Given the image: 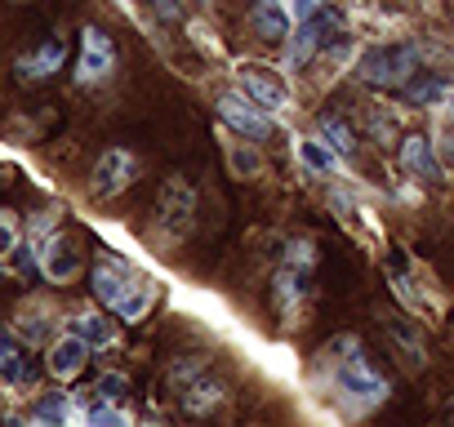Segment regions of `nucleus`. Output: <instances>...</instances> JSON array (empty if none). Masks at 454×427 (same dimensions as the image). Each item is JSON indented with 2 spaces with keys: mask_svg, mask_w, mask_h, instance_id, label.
I'll return each mask as SVG.
<instances>
[{
  "mask_svg": "<svg viewBox=\"0 0 454 427\" xmlns=\"http://www.w3.org/2000/svg\"><path fill=\"white\" fill-rule=\"evenodd\" d=\"M325 365H330L334 392H339L356 414L379 409V405L387 400V392H392V383L370 365V356L361 352V338H352V334H343V338H334V343L325 347Z\"/></svg>",
  "mask_w": 454,
  "mask_h": 427,
  "instance_id": "1",
  "label": "nucleus"
},
{
  "mask_svg": "<svg viewBox=\"0 0 454 427\" xmlns=\"http://www.w3.org/2000/svg\"><path fill=\"white\" fill-rule=\"evenodd\" d=\"M90 285H94L98 303L112 307L121 321H143L147 307H152V299H156V285H152V281H134V276H129L125 268H116V263H98V268L90 272Z\"/></svg>",
  "mask_w": 454,
  "mask_h": 427,
  "instance_id": "2",
  "label": "nucleus"
},
{
  "mask_svg": "<svg viewBox=\"0 0 454 427\" xmlns=\"http://www.w3.org/2000/svg\"><path fill=\"white\" fill-rule=\"evenodd\" d=\"M419 76V50L414 45H370L356 63V81L374 89H405Z\"/></svg>",
  "mask_w": 454,
  "mask_h": 427,
  "instance_id": "3",
  "label": "nucleus"
},
{
  "mask_svg": "<svg viewBox=\"0 0 454 427\" xmlns=\"http://www.w3.org/2000/svg\"><path fill=\"white\" fill-rule=\"evenodd\" d=\"M196 223V187L183 174H169L156 200V228L165 241H183Z\"/></svg>",
  "mask_w": 454,
  "mask_h": 427,
  "instance_id": "4",
  "label": "nucleus"
},
{
  "mask_svg": "<svg viewBox=\"0 0 454 427\" xmlns=\"http://www.w3.org/2000/svg\"><path fill=\"white\" fill-rule=\"evenodd\" d=\"M116 72V45L103 27H85L81 32V63H76V81L81 85H103Z\"/></svg>",
  "mask_w": 454,
  "mask_h": 427,
  "instance_id": "5",
  "label": "nucleus"
},
{
  "mask_svg": "<svg viewBox=\"0 0 454 427\" xmlns=\"http://www.w3.org/2000/svg\"><path fill=\"white\" fill-rule=\"evenodd\" d=\"M218 116H223V125H227V129H237V134H241V138H250V143L272 138V116H268V112H259L241 89L218 98Z\"/></svg>",
  "mask_w": 454,
  "mask_h": 427,
  "instance_id": "6",
  "label": "nucleus"
},
{
  "mask_svg": "<svg viewBox=\"0 0 454 427\" xmlns=\"http://www.w3.org/2000/svg\"><path fill=\"white\" fill-rule=\"evenodd\" d=\"M134 178H138V156L125 151V147H112V151L98 156V165L90 174V187H94V196H121Z\"/></svg>",
  "mask_w": 454,
  "mask_h": 427,
  "instance_id": "7",
  "label": "nucleus"
},
{
  "mask_svg": "<svg viewBox=\"0 0 454 427\" xmlns=\"http://www.w3.org/2000/svg\"><path fill=\"white\" fill-rule=\"evenodd\" d=\"M241 94L259 107V112H286L290 107V89H286V81L277 76V72H268V67H246L241 72Z\"/></svg>",
  "mask_w": 454,
  "mask_h": 427,
  "instance_id": "8",
  "label": "nucleus"
},
{
  "mask_svg": "<svg viewBox=\"0 0 454 427\" xmlns=\"http://www.w3.org/2000/svg\"><path fill=\"white\" fill-rule=\"evenodd\" d=\"M32 250H36V263H41V276L63 285L81 272V254L63 241V237H32Z\"/></svg>",
  "mask_w": 454,
  "mask_h": 427,
  "instance_id": "9",
  "label": "nucleus"
},
{
  "mask_svg": "<svg viewBox=\"0 0 454 427\" xmlns=\"http://www.w3.org/2000/svg\"><path fill=\"white\" fill-rule=\"evenodd\" d=\"M308 294H312V272H299V268L281 263V272H277V281H272V303H277V312H281L286 321H294V316L303 312Z\"/></svg>",
  "mask_w": 454,
  "mask_h": 427,
  "instance_id": "10",
  "label": "nucleus"
},
{
  "mask_svg": "<svg viewBox=\"0 0 454 427\" xmlns=\"http://www.w3.org/2000/svg\"><path fill=\"white\" fill-rule=\"evenodd\" d=\"M63 63H67V45H63L59 36H50V41H41L32 54H23V58L14 63V72H19V81H50L54 72H63Z\"/></svg>",
  "mask_w": 454,
  "mask_h": 427,
  "instance_id": "11",
  "label": "nucleus"
},
{
  "mask_svg": "<svg viewBox=\"0 0 454 427\" xmlns=\"http://www.w3.org/2000/svg\"><path fill=\"white\" fill-rule=\"evenodd\" d=\"M401 169L410 178H423V182H441V160L432 151V143L423 134H405L401 138Z\"/></svg>",
  "mask_w": 454,
  "mask_h": 427,
  "instance_id": "12",
  "label": "nucleus"
},
{
  "mask_svg": "<svg viewBox=\"0 0 454 427\" xmlns=\"http://www.w3.org/2000/svg\"><path fill=\"white\" fill-rule=\"evenodd\" d=\"M85 365H90V347L81 343V338H72V334H63V338H54L50 343V356H45V369L54 374V378H76V374H85Z\"/></svg>",
  "mask_w": 454,
  "mask_h": 427,
  "instance_id": "13",
  "label": "nucleus"
},
{
  "mask_svg": "<svg viewBox=\"0 0 454 427\" xmlns=\"http://www.w3.org/2000/svg\"><path fill=\"white\" fill-rule=\"evenodd\" d=\"M325 41H330V36L321 32L317 19H312V23H299V27L286 36V67H290V72H303V67L317 58V50H321Z\"/></svg>",
  "mask_w": 454,
  "mask_h": 427,
  "instance_id": "14",
  "label": "nucleus"
},
{
  "mask_svg": "<svg viewBox=\"0 0 454 427\" xmlns=\"http://www.w3.org/2000/svg\"><path fill=\"white\" fill-rule=\"evenodd\" d=\"M223 396H227V383L223 378H214V374H200L192 387H183V409L192 414V418H205L209 409H218L223 405Z\"/></svg>",
  "mask_w": 454,
  "mask_h": 427,
  "instance_id": "15",
  "label": "nucleus"
},
{
  "mask_svg": "<svg viewBox=\"0 0 454 427\" xmlns=\"http://www.w3.org/2000/svg\"><path fill=\"white\" fill-rule=\"evenodd\" d=\"M67 334L81 338L90 352H103V347L116 343V325H112L107 316H98V312H81V316H72V321H67Z\"/></svg>",
  "mask_w": 454,
  "mask_h": 427,
  "instance_id": "16",
  "label": "nucleus"
},
{
  "mask_svg": "<svg viewBox=\"0 0 454 427\" xmlns=\"http://www.w3.org/2000/svg\"><path fill=\"white\" fill-rule=\"evenodd\" d=\"M250 23H254V32H259L263 41H286V36L294 32V23H290V14H286L281 0H259V5L250 10Z\"/></svg>",
  "mask_w": 454,
  "mask_h": 427,
  "instance_id": "17",
  "label": "nucleus"
},
{
  "mask_svg": "<svg viewBox=\"0 0 454 427\" xmlns=\"http://www.w3.org/2000/svg\"><path fill=\"white\" fill-rule=\"evenodd\" d=\"M317 143L330 147L334 156H352V151H356V134H352V125H348L343 116H334V112H325V116L317 120Z\"/></svg>",
  "mask_w": 454,
  "mask_h": 427,
  "instance_id": "18",
  "label": "nucleus"
},
{
  "mask_svg": "<svg viewBox=\"0 0 454 427\" xmlns=\"http://www.w3.org/2000/svg\"><path fill=\"white\" fill-rule=\"evenodd\" d=\"M450 81L441 76V72H427V76H414L410 85H405V103L410 107H436V103H445L450 98Z\"/></svg>",
  "mask_w": 454,
  "mask_h": 427,
  "instance_id": "19",
  "label": "nucleus"
},
{
  "mask_svg": "<svg viewBox=\"0 0 454 427\" xmlns=\"http://www.w3.org/2000/svg\"><path fill=\"white\" fill-rule=\"evenodd\" d=\"M387 281H392V294L405 303V312H410V316H423V312H427V303L419 299V290H414V281H410V268L401 272V254H392V259H387Z\"/></svg>",
  "mask_w": 454,
  "mask_h": 427,
  "instance_id": "20",
  "label": "nucleus"
},
{
  "mask_svg": "<svg viewBox=\"0 0 454 427\" xmlns=\"http://www.w3.org/2000/svg\"><path fill=\"white\" fill-rule=\"evenodd\" d=\"M294 156H299V160H303L312 174H321V178L339 169V156H334L330 147H321L317 138H299V143H294Z\"/></svg>",
  "mask_w": 454,
  "mask_h": 427,
  "instance_id": "21",
  "label": "nucleus"
},
{
  "mask_svg": "<svg viewBox=\"0 0 454 427\" xmlns=\"http://www.w3.org/2000/svg\"><path fill=\"white\" fill-rule=\"evenodd\" d=\"M383 325H387L392 343H396L401 352H410V361H414V365H423V361H427V347H423V338H419V330H414L410 321H401V316H387Z\"/></svg>",
  "mask_w": 454,
  "mask_h": 427,
  "instance_id": "22",
  "label": "nucleus"
},
{
  "mask_svg": "<svg viewBox=\"0 0 454 427\" xmlns=\"http://www.w3.org/2000/svg\"><path fill=\"white\" fill-rule=\"evenodd\" d=\"M200 374H209V356H200V352H192V356H178V361H169V387L174 392H183V387H192Z\"/></svg>",
  "mask_w": 454,
  "mask_h": 427,
  "instance_id": "23",
  "label": "nucleus"
},
{
  "mask_svg": "<svg viewBox=\"0 0 454 427\" xmlns=\"http://www.w3.org/2000/svg\"><path fill=\"white\" fill-rule=\"evenodd\" d=\"M67 414H72V400L63 392H50L36 405V427H67Z\"/></svg>",
  "mask_w": 454,
  "mask_h": 427,
  "instance_id": "24",
  "label": "nucleus"
},
{
  "mask_svg": "<svg viewBox=\"0 0 454 427\" xmlns=\"http://www.w3.org/2000/svg\"><path fill=\"white\" fill-rule=\"evenodd\" d=\"M223 151H227V165H232L241 178H254L263 169V156L250 151V147H241V143H223Z\"/></svg>",
  "mask_w": 454,
  "mask_h": 427,
  "instance_id": "25",
  "label": "nucleus"
},
{
  "mask_svg": "<svg viewBox=\"0 0 454 427\" xmlns=\"http://www.w3.org/2000/svg\"><path fill=\"white\" fill-rule=\"evenodd\" d=\"M125 392H129V378H125L121 369H107V374H103V378L94 383V396H98L103 405H116V400H121Z\"/></svg>",
  "mask_w": 454,
  "mask_h": 427,
  "instance_id": "26",
  "label": "nucleus"
},
{
  "mask_svg": "<svg viewBox=\"0 0 454 427\" xmlns=\"http://www.w3.org/2000/svg\"><path fill=\"white\" fill-rule=\"evenodd\" d=\"M85 427H129V418L121 414V405H90L85 409Z\"/></svg>",
  "mask_w": 454,
  "mask_h": 427,
  "instance_id": "27",
  "label": "nucleus"
},
{
  "mask_svg": "<svg viewBox=\"0 0 454 427\" xmlns=\"http://www.w3.org/2000/svg\"><path fill=\"white\" fill-rule=\"evenodd\" d=\"M286 263L299 268V272H312V268H317V245H312V241H290V245H286Z\"/></svg>",
  "mask_w": 454,
  "mask_h": 427,
  "instance_id": "28",
  "label": "nucleus"
},
{
  "mask_svg": "<svg viewBox=\"0 0 454 427\" xmlns=\"http://www.w3.org/2000/svg\"><path fill=\"white\" fill-rule=\"evenodd\" d=\"M0 383H5V387H27V383H32V369H27V361H23L19 352L0 365Z\"/></svg>",
  "mask_w": 454,
  "mask_h": 427,
  "instance_id": "29",
  "label": "nucleus"
},
{
  "mask_svg": "<svg viewBox=\"0 0 454 427\" xmlns=\"http://www.w3.org/2000/svg\"><path fill=\"white\" fill-rule=\"evenodd\" d=\"M286 14H290V23H312L321 14V0H290Z\"/></svg>",
  "mask_w": 454,
  "mask_h": 427,
  "instance_id": "30",
  "label": "nucleus"
},
{
  "mask_svg": "<svg viewBox=\"0 0 454 427\" xmlns=\"http://www.w3.org/2000/svg\"><path fill=\"white\" fill-rule=\"evenodd\" d=\"M0 214H5V209H0ZM14 250H19V232H14V223L0 219V259H14Z\"/></svg>",
  "mask_w": 454,
  "mask_h": 427,
  "instance_id": "31",
  "label": "nucleus"
},
{
  "mask_svg": "<svg viewBox=\"0 0 454 427\" xmlns=\"http://www.w3.org/2000/svg\"><path fill=\"white\" fill-rule=\"evenodd\" d=\"M14 352H19V347H14V338H10L5 330H0V365H5V361H10Z\"/></svg>",
  "mask_w": 454,
  "mask_h": 427,
  "instance_id": "32",
  "label": "nucleus"
},
{
  "mask_svg": "<svg viewBox=\"0 0 454 427\" xmlns=\"http://www.w3.org/2000/svg\"><path fill=\"white\" fill-rule=\"evenodd\" d=\"M436 427H454V396L445 400V409H441V423Z\"/></svg>",
  "mask_w": 454,
  "mask_h": 427,
  "instance_id": "33",
  "label": "nucleus"
},
{
  "mask_svg": "<svg viewBox=\"0 0 454 427\" xmlns=\"http://www.w3.org/2000/svg\"><path fill=\"white\" fill-rule=\"evenodd\" d=\"M445 112H450V120H454V89H450V98H445Z\"/></svg>",
  "mask_w": 454,
  "mask_h": 427,
  "instance_id": "34",
  "label": "nucleus"
},
{
  "mask_svg": "<svg viewBox=\"0 0 454 427\" xmlns=\"http://www.w3.org/2000/svg\"><path fill=\"white\" fill-rule=\"evenodd\" d=\"M445 143H450V156H454V138H445Z\"/></svg>",
  "mask_w": 454,
  "mask_h": 427,
  "instance_id": "35",
  "label": "nucleus"
},
{
  "mask_svg": "<svg viewBox=\"0 0 454 427\" xmlns=\"http://www.w3.org/2000/svg\"><path fill=\"white\" fill-rule=\"evenodd\" d=\"M23 5H27V0H23Z\"/></svg>",
  "mask_w": 454,
  "mask_h": 427,
  "instance_id": "36",
  "label": "nucleus"
}]
</instances>
